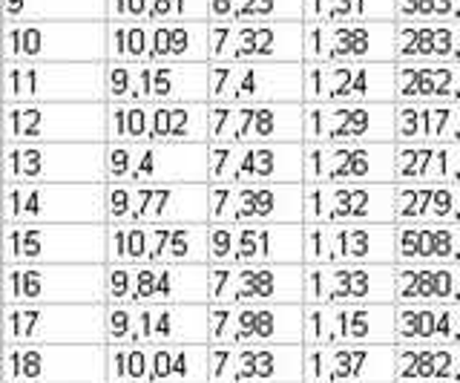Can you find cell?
I'll return each instance as SVG.
<instances>
[{"mask_svg":"<svg viewBox=\"0 0 460 383\" xmlns=\"http://www.w3.org/2000/svg\"><path fill=\"white\" fill-rule=\"evenodd\" d=\"M112 145H201L208 104H107Z\"/></svg>","mask_w":460,"mask_h":383,"instance_id":"cell-17","label":"cell"},{"mask_svg":"<svg viewBox=\"0 0 460 383\" xmlns=\"http://www.w3.org/2000/svg\"><path fill=\"white\" fill-rule=\"evenodd\" d=\"M305 265H397L394 225H305Z\"/></svg>","mask_w":460,"mask_h":383,"instance_id":"cell-34","label":"cell"},{"mask_svg":"<svg viewBox=\"0 0 460 383\" xmlns=\"http://www.w3.org/2000/svg\"><path fill=\"white\" fill-rule=\"evenodd\" d=\"M394 141L305 145V184H394Z\"/></svg>","mask_w":460,"mask_h":383,"instance_id":"cell-35","label":"cell"},{"mask_svg":"<svg viewBox=\"0 0 460 383\" xmlns=\"http://www.w3.org/2000/svg\"><path fill=\"white\" fill-rule=\"evenodd\" d=\"M397 383H460V346H400L394 354Z\"/></svg>","mask_w":460,"mask_h":383,"instance_id":"cell-46","label":"cell"},{"mask_svg":"<svg viewBox=\"0 0 460 383\" xmlns=\"http://www.w3.org/2000/svg\"><path fill=\"white\" fill-rule=\"evenodd\" d=\"M104 182L210 184V145H112L104 141Z\"/></svg>","mask_w":460,"mask_h":383,"instance_id":"cell-10","label":"cell"},{"mask_svg":"<svg viewBox=\"0 0 460 383\" xmlns=\"http://www.w3.org/2000/svg\"><path fill=\"white\" fill-rule=\"evenodd\" d=\"M4 104H101L104 64H4Z\"/></svg>","mask_w":460,"mask_h":383,"instance_id":"cell-11","label":"cell"},{"mask_svg":"<svg viewBox=\"0 0 460 383\" xmlns=\"http://www.w3.org/2000/svg\"><path fill=\"white\" fill-rule=\"evenodd\" d=\"M0 58L4 64H107V23H4Z\"/></svg>","mask_w":460,"mask_h":383,"instance_id":"cell-1","label":"cell"},{"mask_svg":"<svg viewBox=\"0 0 460 383\" xmlns=\"http://www.w3.org/2000/svg\"><path fill=\"white\" fill-rule=\"evenodd\" d=\"M210 64H305V23H210Z\"/></svg>","mask_w":460,"mask_h":383,"instance_id":"cell-19","label":"cell"},{"mask_svg":"<svg viewBox=\"0 0 460 383\" xmlns=\"http://www.w3.org/2000/svg\"><path fill=\"white\" fill-rule=\"evenodd\" d=\"M4 23L95 21L107 23V0H0Z\"/></svg>","mask_w":460,"mask_h":383,"instance_id":"cell-47","label":"cell"},{"mask_svg":"<svg viewBox=\"0 0 460 383\" xmlns=\"http://www.w3.org/2000/svg\"><path fill=\"white\" fill-rule=\"evenodd\" d=\"M110 383H208V346H107Z\"/></svg>","mask_w":460,"mask_h":383,"instance_id":"cell-27","label":"cell"},{"mask_svg":"<svg viewBox=\"0 0 460 383\" xmlns=\"http://www.w3.org/2000/svg\"><path fill=\"white\" fill-rule=\"evenodd\" d=\"M305 346V303L210 306V346Z\"/></svg>","mask_w":460,"mask_h":383,"instance_id":"cell-22","label":"cell"},{"mask_svg":"<svg viewBox=\"0 0 460 383\" xmlns=\"http://www.w3.org/2000/svg\"><path fill=\"white\" fill-rule=\"evenodd\" d=\"M210 225H305V184H210Z\"/></svg>","mask_w":460,"mask_h":383,"instance_id":"cell-23","label":"cell"},{"mask_svg":"<svg viewBox=\"0 0 460 383\" xmlns=\"http://www.w3.org/2000/svg\"><path fill=\"white\" fill-rule=\"evenodd\" d=\"M394 294L397 265H305V306L394 303Z\"/></svg>","mask_w":460,"mask_h":383,"instance_id":"cell-32","label":"cell"},{"mask_svg":"<svg viewBox=\"0 0 460 383\" xmlns=\"http://www.w3.org/2000/svg\"><path fill=\"white\" fill-rule=\"evenodd\" d=\"M104 303H210V265H104Z\"/></svg>","mask_w":460,"mask_h":383,"instance_id":"cell-8","label":"cell"},{"mask_svg":"<svg viewBox=\"0 0 460 383\" xmlns=\"http://www.w3.org/2000/svg\"><path fill=\"white\" fill-rule=\"evenodd\" d=\"M397 21L305 23V64H397Z\"/></svg>","mask_w":460,"mask_h":383,"instance_id":"cell-28","label":"cell"},{"mask_svg":"<svg viewBox=\"0 0 460 383\" xmlns=\"http://www.w3.org/2000/svg\"><path fill=\"white\" fill-rule=\"evenodd\" d=\"M394 138L397 104H305V145H380Z\"/></svg>","mask_w":460,"mask_h":383,"instance_id":"cell-30","label":"cell"},{"mask_svg":"<svg viewBox=\"0 0 460 383\" xmlns=\"http://www.w3.org/2000/svg\"><path fill=\"white\" fill-rule=\"evenodd\" d=\"M4 225H107L104 184H0Z\"/></svg>","mask_w":460,"mask_h":383,"instance_id":"cell-5","label":"cell"},{"mask_svg":"<svg viewBox=\"0 0 460 383\" xmlns=\"http://www.w3.org/2000/svg\"><path fill=\"white\" fill-rule=\"evenodd\" d=\"M210 23H107V61L210 64Z\"/></svg>","mask_w":460,"mask_h":383,"instance_id":"cell-15","label":"cell"},{"mask_svg":"<svg viewBox=\"0 0 460 383\" xmlns=\"http://www.w3.org/2000/svg\"><path fill=\"white\" fill-rule=\"evenodd\" d=\"M397 61L460 64V23H397Z\"/></svg>","mask_w":460,"mask_h":383,"instance_id":"cell-44","label":"cell"},{"mask_svg":"<svg viewBox=\"0 0 460 383\" xmlns=\"http://www.w3.org/2000/svg\"><path fill=\"white\" fill-rule=\"evenodd\" d=\"M305 64H210L208 104H305Z\"/></svg>","mask_w":460,"mask_h":383,"instance_id":"cell-20","label":"cell"},{"mask_svg":"<svg viewBox=\"0 0 460 383\" xmlns=\"http://www.w3.org/2000/svg\"><path fill=\"white\" fill-rule=\"evenodd\" d=\"M305 225H397L394 184H305Z\"/></svg>","mask_w":460,"mask_h":383,"instance_id":"cell-33","label":"cell"},{"mask_svg":"<svg viewBox=\"0 0 460 383\" xmlns=\"http://www.w3.org/2000/svg\"><path fill=\"white\" fill-rule=\"evenodd\" d=\"M400 346H460V306H397Z\"/></svg>","mask_w":460,"mask_h":383,"instance_id":"cell-43","label":"cell"},{"mask_svg":"<svg viewBox=\"0 0 460 383\" xmlns=\"http://www.w3.org/2000/svg\"><path fill=\"white\" fill-rule=\"evenodd\" d=\"M394 184H460V145H397Z\"/></svg>","mask_w":460,"mask_h":383,"instance_id":"cell-40","label":"cell"},{"mask_svg":"<svg viewBox=\"0 0 460 383\" xmlns=\"http://www.w3.org/2000/svg\"><path fill=\"white\" fill-rule=\"evenodd\" d=\"M302 136L305 104H208V145H288Z\"/></svg>","mask_w":460,"mask_h":383,"instance_id":"cell-21","label":"cell"},{"mask_svg":"<svg viewBox=\"0 0 460 383\" xmlns=\"http://www.w3.org/2000/svg\"><path fill=\"white\" fill-rule=\"evenodd\" d=\"M397 64H305V104H397Z\"/></svg>","mask_w":460,"mask_h":383,"instance_id":"cell-31","label":"cell"},{"mask_svg":"<svg viewBox=\"0 0 460 383\" xmlns=\"http://www.w3.org/2000/svg\"><path fill=\"white\" fill-rule=\"evenodd\" d=\"M397 343V306H305V346Z\"/></svg>","mask_w":460,"mask_h":383,"instance_id":"cell-26","label":"cell"},{"mask_svg":"<svg viewBox=\"0 0 460 383\" xmlns=\"http://www.w3.org/2000/svg\"><path fill=\"white\" fill-rule=\"evenodd\" d=\"M210 184H305V145H210Z\"/></svg>","mask_w":460,"mask_h":383,"instance_id":"cell-24","label":"cell"},{"mask_svg":"<svg viewBox=\"0 0 460 383\" xmlns=\"http://www.w3.org/2000/svg\"><path fill=\"white\" fill-rule=\"evenodd\" d=\"M394 90L397 104L460 102V64L397 61Z\"/></svg>","mask_w":460,"mask_h":383,"instance_id":"cell-39","label":"cell"},{"mask_svg":"<svg viewBox=\"0 0 460 383\" xmlns=\"http://www.w3.org/2000/svg\"><path fill=\"white\" fill-rule=\"evenodd\" d=\"M21 343H104V303L81 306H4L0 346Z\"/></svg>","mask_w":460,"mask_h":383,"instance_id":"cell-14","label":"cell"},{"mask_svg":"<svg viewBox=\"0 0 460 383\" xmlns=\"http://www.w3.org/2000/svg\"><path fill=\"white\" fill-rule=\"evenodd\" d=\"M397 265H460V225H394Z\"/></svg>","mask_w":460,"mask_h":383,"instance_id":"cell-37","label":"cell"},{"mask_svg":"<svg viewBox=\"0 0 460 383\" xmlns=\"http://www.w3.org/2000/svg\"><path fill=\"white\" fill-rule=\"evenodd\" d=\"M210 64H104V104H208Z\"/></svg>","mask_w":460,"mask_h":383,"instance_id":"cell-4","label":"cell"},{"mask_svg":"<svg viewBox=\"0 0 460 383\" xmlns=\"http://www.w3.org/2000/svg\"><path fill=\"white\" fill-rule=\"evenodd\" d=\"M0 184H104V145H4Z\"/></svg>","mask_w":460,"mask_h":383,"instance_id":"cell-16","label":"cell"},{"mask_svg":"<svg viewBox=\"0 0 460 383\" xmlns=\"http://www.w3.org/2000/svg\"><path fill=\"white\" fill-rule=\"evenodd\" d=\"M208 265H305V225H208Z\"/></svg>","mask_w":460,"mask_h":383,"instance_id":"cell-18","label":"cell"},{"mask_svg":"<svg viewBox=\"0 0 460 383\" xmlns=\"http://www.w3.org/2000/svg\"><path fill=\"white\" fill-rule=\"evenodd\" d=\"M4 265H107V225H4Z\"/></svg>","mask_w":460,"mask_h":383,"instance_id":"cell-7","label":"cell"},{"mask_svg":"<svg viewBox=\"0 0 460 383\" xmlns=\"http://www.w3.org/2000/svg\"><path fill=\"white\" fill-rule=\"evenodd\" d=\"M305 300V265H210V306Z\"/></svg>","mask_w":460,"mask_h":383,"instance_id":"cell-25","label":"cell"},{"mask_svg":"<svg viewBox=\"0 0 460 383\" xmlns=\"http://www.w3.org/2000/svg\"><path fill=\"white\" fill-rule=\"evenodd\" d=\"M107 346H210V303L107 306Z\"/></svg>","mask_w":460,"mask_h":383,"instance_id":"cell-2","label":"cell"},{"mask_svg":"<svg viewBox=\"0 0 460 383\" xmlns=\"http://www.w3.org/2000/svg\"><path fill=\"white\" fill-rule=\"evenodd\" d=\"M305 23V0H210V23Z\"/></svg>","mask_w":460,"mask_h":383,"instance_id":"cell-48","label":"cell"},{"mask_svg":"<svg viewBox=\"0 0 460 383\" xmlns=\"http://www.w3.org/2000/svg\"><path fill=\"white\" fill-rule=\"evenodd\" d=\"M397 343L305 346V383H397Z\"/></svg>","mask_w":460,"mask_h":383,"instance_id":"cell-36","label":"cell"},{"mask_svg":"<svg viewBox=\"0 0 460 383\" xmlns=\"http://www.w3.org/2000/svg\"><path fill=\"white\" fill-rule=\"evenodd\" d=\"M397 21V0H305V23H377Z\"/></svg>","mask_w":460,"mask_h":383,"instance_id":"cell-49","label":"cell"},{"mask_svg":"<svg viewBox=\"0 0 460 383\" xmlns=\"http://www.w3.org/2000/svg\"><path fill=\"white\" fill-rule=\"evenodd\" d=\"M208 383H305V346H208Z\"/></svg>","mask_w":460,"mask_h":383,"instance_id":"cell-29","label":"cell"},{"mask_svg":"<svg viewBox=\"0 0 460 383\" xmlns=\"http://www.w3.org/2000/svg\"><path fill=\"white\" fill-rule=\"evenodd\" d=\"M107 23H210V0H107Z\"/></svg>","mask_w":460,"mask_h":383,"instance_id":"cell-45","label":"cell"},{"mask_svg":"<svg viewBox=\"0 0 460 383\" xmlns=\"http://www.w3.org/2000/svg\"><path fill=\"white\" fill-rule=\"evenodd\" d=\"M0 383H110L104 343L0 346Z\"/></svg>","mask_w":460,"mask_h":383,"instance_id":"cell-9","label":"cell"},{"mask_svg":"<svg viewBox=\"0 0 460 383\" xmlns=\"http://www.w3.org/2000/svg\"><path fill=\"white\" fill-rule=\"evenodd\" d=\"M397 145H460V102L397 104Z\"/></svg>","mask_w":460,"mask_h":383,"instance_id":"cell-38","label":"cell"},{"mask_svg":"<svg viewBox=\"0 0 460 383\" xmlns=\"http://www.w3.org/2000/svg\"><path fill=\"white\" fill-rule=\"evenodd\" d=\"M4 306L104 303V265H4Z\"/></svg>","mask_w":460,"mask_h":383,"instance_id":"cell-12","label":"cell"},{"mask_svg":"<svg viewBox=\"0 0 460 383\" xmlns=\"http://www.w3.org/2000/svg\"><path fill=\"white\" fill-rule=\"evenodd\" d=\"M397 23H460V0H397Z\"/></svg>","mask_w":460,"mask_h":383,"instance_id":"cell-50","label":"cell"},{"mask_svg":"<svg viewBox=\"0 0 460 383\" xmlns=\"http://www.w3.org/2000/svg\"><path fill=\"white\" fill-rule=\"evenodd\" d=\"M394 217L397 225H460V184H394Z\"/></svg>","mask_w":460,"mask_h":383,"instance_id":"cell-42","label":"cell"},{"mask_svg":"<svg viewBox=\"0 0 460 383\" xmlns=\"http://www.w3.org/2000/svg\"><path fill=\"white\" fill-rule=\"evenodd\" d=\"M4 145H104L107 104H4Z\"/></svg>","mask_w":460,"mask_h":383,"instance_id":"cell-6","label":"cell"},{"mask_svg":"<svg viewBox=\"0 0 460 383\" xmlns=\"http://www.w3.org/2000/svg\"><path fill=\"white\" fill-rule=\"evenodd\" d=\"M397 306H460V265H397Z\"/></svg>","mask_w":460,"mask_h":383,"instance_id":"cell-41","label":"cell"},{"mask_svg":"<svg viewBox=\"0 0 460 383\" xmlns=\"http://www.w3.org/2000/svg\"><path fill=\"white\" fill-rule=\"evenodd\" d=\"M104 219L107 225H210V184L104 182Z\"/></svg>","mask_w":460,"mask_h":383,"instance_id":"cell-3","label":"cell"},{"mask_svg":"<svg viewBox=\"0 0 460 383\" xmlns=\"http://www.w3.org/2000/svg\"><path fill=\"white\" fill-rule=\"evenodd\" d=\"M107 265H208V225H107Z\"/></svg>","mask_w":460,"mask_h":383,"instance_id":"cell-13","label":"cell"}]
</instances>
